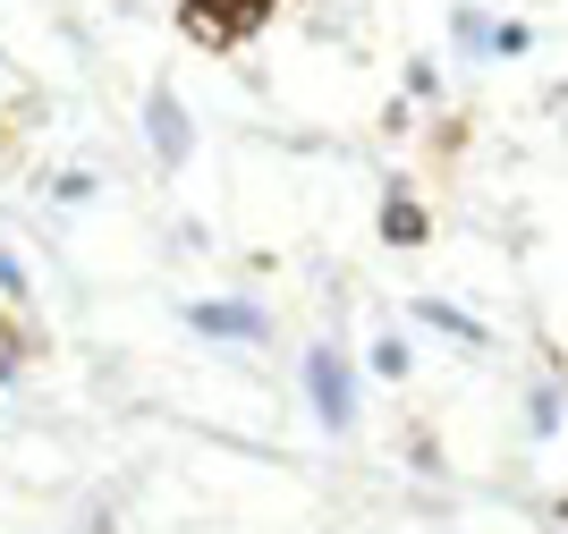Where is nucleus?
<instances>
[{"label": "nucleus", "instance_id": "nucleus-7", "mask_svg": "<svg viewBox=\"0 0 568 534\" xmlns=\"http://www.w3.org/2000/svg\"><path fill=\"white\" fill-rule=\"evenodd\" d=\"M407 314L433 323V331H450V340H467V349H493V331H484V323H467V314H450V305H433V298H416Z\"/></svg>", "mask_w": 568, "mask_h": 534}, {"label": "nucleus", "instance_id": "nucleus-9", "mask_svg": "<svg viewBox=\"0 0 568 534\" xmlns=\"http://www.w3.org/2000/svg\"><path fill=\"white\" fill-rule=\"evenodd\" d=\"M560 416H568V407H560V391H551V382H535V391H526V424H535V433L551 442V433H560Z\"/></svg>", "mask_w": 568, "mask_h": 534}, {"label": "nucleus", "instance_id": "nucleus-14", "mask_svg": "<svg viewBox=\"0 0 568 534\" xmlns=\"http://www.w3.org/2000/svg\"><path fill=\"white\" fill-rule=\"evenodd\" d=\"M407 93H416V102H442V69H433V60H407Z\"/></svg>", "mask_w": 568, "mask_h": 534}, {"label": "nucleus", "instance_id": "nucleus-5", "mask_svg": "<svg viewBox=\"0 0 568 534\" xmlns=\"http://www.w3.org/2000/svg\"><path fill=\"white\" fill-rule=\"evenodd\" d=\"M374 238H382V246H399V255H407V246H425V238H433V204H425L407 179H390V187H382V221H374Z\"/></svg>", "mask_w": 568, "mask_h": 534}, {"label": "nucleus", "instance_id": "nucleus-3", "mask_svg": "<svg viewBox=\"0 0 568 534\" xmlns=\"http://www.w3.org/2000/svg\"><path fill=\"white\" fill-rule=\"evenodd\" d=\"M144 137H153V162H162V170L195 162V128H187V111H179V93H170V85L144 93Z\"/></svg>", "mask_w": 568, "mask_h": 534}, {"label": "nucleus", "instance_id": "nucleus-13", "mask_svg": "<svg viewBox=\"0 0 568 534\" xmlns=\"http://www.w3.org/2000/svg\"><path fill=\"white\" fill-rule=\"evenodd\" d=\"M0 298H18V305L34 298V272H26V263L9 255V246H0Z\"/></svg>", "mask_w": 568, "mask_h": 534}, {"label": "nucleus", "instance_id": "nucleus-2", "mask_svg": "<svg viewBox=\"0 0 568 534\" xmlns=\"http://www.w3.org/2000/svg\"><path fill=\"white\" fill-rule=\"evenodd\" d=\"M306 399H314V424H323L332 442L356 433V365H348L339 340H314L306 349Z\"/></svg>", "mask_w": 568, "mask_h": 534}, {"label": "nucleus", "instance_id": "nucleus-8", "mask_svg": "<svg viewBox=\"0 0 568 534\" xmlns=\"http://www.w3.org/2000/svg\"><path fill=\"white\" fill-rule=\"evenodd\" d=\"M374 373L382 382H407V373H416V356H407L399 331H374Z\"/></svg>", "mask_w": 568, "mask_h": 534}, {"label": "nucleus", "instance_id": "nucleus-1", "mask_svg": "<svg viewBox=\"0 0 568 534\" xmlns=\"http://www.w3.org/2000/svg\"><path fill=\"white\" fill-rule=\"evenodd\" d=\"M272 18H281V0H179V43L230 60V51H246Z\"/></svg>", "mask_w": 568, "mask_h": 534}, {"label": "nucleus", "instance_id": "nucleus-15", "mask_svg": "<svg viewBox=\"0 0 568 534\" xmlns=\"http://www.w3.org/2000/svg\"><path fill=\"white\" fill-rule=\"evenodd\" d=\"M94 170H69V179H51V195H60V204H85V195H94Z\"/></svg>", "mask_w": 568, "mask_h": 534}, {"label": "nucleus", "instance_id": "nucleus-12", "mask_svg": "<svg viewBox=\"0 0 568 534\" xmlns=\"http://www.w3.org/2000/svg\"><path fill=\"white\" fill-rule=\"evenodd\" d=\"M407 459H416V466H425V475H442V442H433V424H407Z\"/></svg>", "mask_w": 568, "mask_h": 534}, {"label": "nucleus", "instance_id": "nucleus-6", "mask_svg": "<svg viewBox=\"0 0 568 534\" xmlns=\"http://www.w3.org/2000/svg\"><path fill=\"white\" fill-rule=\"evenodd\" d=\"M43 331L26 323V305L18 298H0V382H9V373H26V365H43Z\"/></svg>", "mask_w": 568, "mask_h": 534}, {"label": "nucleus", "instance_id": "nucleus-11", "mask_svg": "<svg viewBox=\"0 0 568 534\" xmlns=\"http://www.w3.org/2000/svg\"><path fill=\"white\" fill-rule=\"evenodd\" d=\"M526 43H535V26H526V18H500L493 26V60H518Z\"/></svg>", "mask_w": 568, "mask_h": 534}, {"label": "nucleus", "instance_id": "nucleus-4", "mask_svg": "<svg viewBox=\"0 0 568 534\" xmlns=\"http://www.w3.org/2000/svg\"><path fill=\"white\" fill-rule=\"evenodd\" d=\"M179 314H187L204 340H272V314L246 305V298H187Z\"/></svg>", "mask_w": 568, "mask_h": 534}, {"label": "nucleus", "instance_id": "nucleus-10", "mask_svg": "<svg viewBox=\"0 0 568 534\" xmlns=\"http://www.w3.org/2000/svg\"><path fill=\"white\" fill-rule=\"evenodd\" d=\"M458 51H475V60H493V18H484V9H458Z\"/></svg>", "mask_w": 568, "mask_h": 534}]
</instances>
